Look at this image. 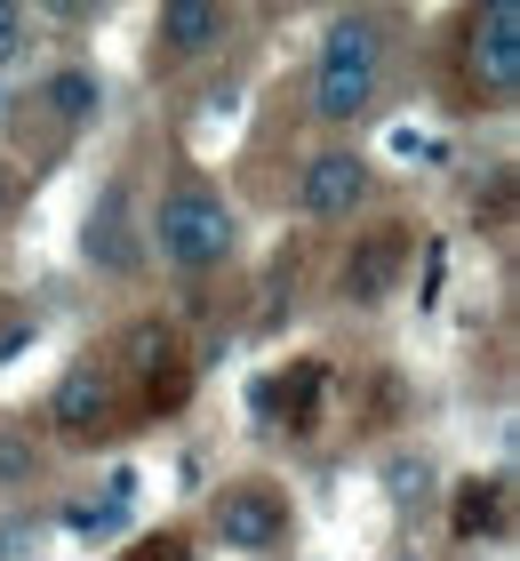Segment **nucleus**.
Returning <instances> with one entry per match:
<instances>
[{
    "mask_svg": "<svg viewBox=\"0 0 520 561\" xmlns=\"http://www.w3.org/2000/svg\"><path fill=\"white\" fill-rule=\"evenodd\" d=\"M48 113L65 121V129H81V121H96V105H104V89H96V72H81V65H65V72H48Z\"/></svg>",
    "mask_w": 520,
    "mask_h": 561,
    "instance_id": "10",
    "label": "nucleus"
},
{
    "mask_svg": "<svg viewBox=\"0 0 520 561\" xmlns=\"http://www.w3.org/2000/svg\"><path fill=\"white\" fill-rule=\"evenodd\" d=\"M89 257L104 265V273H137L145 265V249H137V233H128V185H104L96 193V209H89Z\"/></svg>",
    "mask_w": 520,
    "mask_h": 561,
    "instance_id": "6",
    "label": "nucleus"
},
{
    "mask_svg": "<svg viewBox=\"0 0 520 561\" xmlns=\"http://www.w3.org/2000/svg\"><path fill=\"white\" fill-rule=\"evenodd\" d=\"M464 48H473V81L505 105V96L520 89V9H512V0L473 9V41H464Z\"/></svg>",
    "mask_w": 520,
    "mask_h": 561,
    "instance_id": "5",
    "label": "nucleus"
},
{
    "mask_svg": "<svg viewBox=\"0 0 520 561\" xmlns=\"http://www.w3.org/2000/svg\"><path fill=\"white\" fill-rule=\"evenodd\" d=\"M16 209V176H9V161H0V217Z\"/></svg>",
    "mask_w": 520,
    "mask_h": 561,
    "instance_id": "15",
    "label": "nucleus"
},
{
    "mask_svg": "<svg viewBox=\"0 0 520 561\" xmlns=\"http://www.w3.org/2000/svg\"><path fill=\"white\" fill-rule=\"evenodd\" d=\"M377 65H384L377 16H336L328 41H321V72H312V113L321 121H360L377 105Z\"/></svg>",
    "mask_w": 520,
    "mask_h": 561,
    "instance_id": "1",
    "label": "nucleus"
},
{
    "mask_svg": "<svg viewBox=\"0 0 520 561\" xmlns=\"http://www.w3.org/2000/svg\"><path fill=\"white\" fill-rule=\"evenodd\" d=\"M360 201H369V161H360V152L328 145V152H312V161H304V176H297V209L304 217L336 225V217H353Z\"/></svg>",
    "mask_w": 520,
    "mask_h": 561,
    "instance_id": "4",
    "label": "nucleus"
},
{
    "mask_svg": "<svg viewBox=\"0 0 520 561\" xmlns=\"http://www.w3.org/2000/svg\"><path fill=\"white\" fill-rule=\"evenodd\" d=\"M393 561H425V553H393Z\"/></svg>",
    "mask_w": 520,
    "mask_h": 561,
    "instance_id": "16",
    "label": "nucleus"
},
{
    "mask_svg": "<svg viewBox=\"0 0 520 561\" xmlns=\"http://www.w3.org/2000/svg\"><path fill=\"white\" fill-rule=\"evenodd\" d=\"M497 522H505V490H488V497L473 490V497L457 505V529H464V538H473V529H497Z\"/></svg>",
    "mask_w": 520,
    "mask_h": 561,
    "instance_id": "12",
    "label": "nucleus"
},
{
    "mask_svg": "<svg viewBox=\"0 0 520 561\" xmlns=\"http://www.w3.org/2000/svg\"><path fill=\"white\" fill-rule=\"evenodd\" d=\"M425 481H432V473L416 466V457H401V466H393V497H401V505H408V497H425Z\"/></svg>",
    "mask_w": 520,
    "mask_h": 561,
    "instance_id": "14",
    "label": "nucleus"
},
{
    "mask_svg": "<svg viewBox=\"0 0 520 561\" xmlns=\"http://www.w3.org/2000/svg\"><path fill=\"white\" fill-rule=\"evenodd\" d=\"M152 33H161L169 57H200V48H217L232 33V9L224 0H169V9L152 16Z\"/></svg>",
    "mask_w": 520,
    "mask_h": 561,
    "instance_id": "7",
    "label": "nucleus"
},
{
    "mask_svg": "<svg viewBox=\"0 0 520 561\" xmlns=\"http://www.w3.org/2000/svg\"><path fill=\"white\" fill-rule=\"evenodd\" d=\"M33 466H41V449H33V433H0V481H33Z\"/></svg>",
    "mask_w": 520,
    "mask_h": 561,
    "instance_id": "11",
    "label": "nucleus"
},
{
    "mask_svg": "<svg viewBox=\"0 0 520 561\" xmlns=\"http://www.w3.org/2000/svg\"><path fill=\"white\" fill-rule=\"evenodd\" d=\"M48 417H57L65 433H96L104 425V377L96 369H72L57 386V401H48Z\"/></svg>",
    "mask_w": 520,
    "mask_h": 561,
    "instance_id": "9",
    "label": "nucleus"
},
{
    "mask_svg": "<svg viewBox=\"0 0 520 561\" xmlns=\"http://www.w3.org/2000/svg\"><path fill=\"white\" fill-rule=\"evenodd\" d=\"M152 249L176 265V273H208L232 257V209L224 193H208L200 176H185V185L161 193V209H152Z\"/></svg>",
    "mask_w": 520,
    "mask_h": 561,
    "instance_id": "2",
    "label": "nucleus"
},
{
    "mask_svg": "<svg viewBox=\"0 0 520 561\" xmlns=\"http://www.w3.org/2000/svg\"><path fill=\"white\" fill-rule=\"evenodd\" d=\"M217 538L232 553H273L280 538H289V497H280L273 481H232V490L217 497Z\"/></svg>",
    "mask_w": 520,
    "mask_h": 561,
    "instance_id": "3",
    "label": "nucleus"
},
{
    "mask_svg": "<svg viewBox=\"0 0 520 561\" xmlns=\"http://www.w3.org/2000/svg\"><path fill=\"white\" fill-rule=\"evenodd\" d=\"M393 273H401V233H369V241L345 257V297L377 305L384 289H393Z\"/></svg>",
    "mask_w": 520,
    "mask_h": 561,
    "instance_id": "8",
    "label": "nucleus"
},
{
    "mask_svg": "<svg viewBox=\"0 0 520 561\" xmlns=\"http://www.w3.org/2000/svg\"><path fill=\"white\" fill-rule=\"evenodd\" d=\"M24 33H33V9H9V0H0V57H16Z\"/></svg>",
    "mask_w": 520,
    "mask_h": 561,
    "instance_id": "13",
    "label": "nucleus"
}]
</instances>
